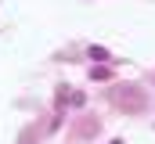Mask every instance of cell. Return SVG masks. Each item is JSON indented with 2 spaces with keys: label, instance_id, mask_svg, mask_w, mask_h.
Wrapping results in <instances>:
<instances>
[{
  "label": "cell",
  "instance_id": "cell-1",
  "mask_svg": "<svg viewBox=\"0 0 155 144\" xmlns=\"http://www.w3.org/2000/svg\"><path fill=\"white\" fill-rule=\"evenodd\" d=\"M112 101H116L119 108H126V112H144V108H148V97H144V90H141L137 83L112 87Z\"/></svg>",
  "mask_w": 155,
  "mask_h": 144
},
{
  "label": "cell",
  "instance_id": "cell-2",
  "mask_svg": "<svg viewBox=\"0 0 155 144\" xmlns=\"http://www.w3.org/2000/svg\"><path fill=\"white\" fill-rule=\"evenodd\" d=\"M87 54H90V58H94V61H97V65H105V61H108V58H112V54H108V51H105V47H90V51H87Z\"/></svg>",
  "mask_w": 155,
  "mask_h": 144
},
{
  "label": "cell",
  "instance_id": "cell-3",
  "mask_svg": "<svg viewBox=\"0 0 155 144\" xmlns=\"http://www.w3.org/2000/svg\"><path fill=\"white\" fill-rule=\"evenodd\" d=\"M108 76H112L108 65H94V69H90V79H108Z\"/></svg>",
  "mask_w": 155,
  "mask_h": 144
},
{
  "label": "cell",
  "instance_id": "cell-4",
  "mask_svg": "<svg viewBox=\"0 0 155 144\" xmlns=\"http://www.w3.org/2000/svg\"><path fill=\"white\" fill-rule=\"evenodd\" d=\"M112 144H123V141H112Z\"/></svg>",
  "mask_w": 155,
  "mask_h": 144
}]
</instances>
